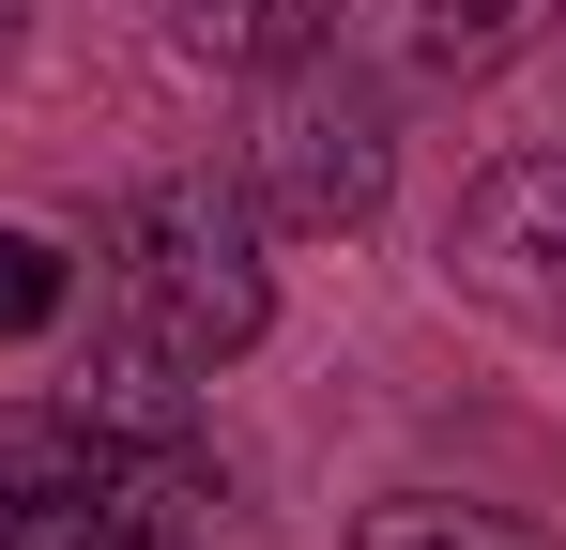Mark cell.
Wrapping results in <instances>:
<instances>
[{
	"mask_svg": "<svg viewBox=\"0 0 566 550\" xmlns=\"http://www.w3.org/2000/svg\"><path fill=\"white\" fill-rule=\"evenodd\" d=\"M276 230H261V199L214 169H169L138 183L123 214H107V321H123V352L185 367V382H214V367L261 352V321H276V261H261Z\"/></svg>",
	"mask_w": 566,
	"mask_h": 550,
	"instance_id": "6da1fadb",
	"label": "cell"
},
{
	"mask_svg": "<svg viewBox=\"0 0 566 550\" xmlns=\"http://www.w3.org/2000/svg\"><path fill=\"white\" fill-rule=\"evenodd\" d=\"M245 199H261V230H368L398 199V107H382V77H353L337 46L276 62L261 123H245Z\"/></svg>",
	"mask_w": 566,
	"mask_h": 550,
	"instance_id": "7a4b0ae2",
	"label": "cell"
},
{
	"mask_svg": "<svg viewBox=\"0 0 566 550\" xmlns=\"http://www.w3.org/2000/svg\"><path fill=\"white\" fill-rule=\"evenodd\" d=\"M444 275H460L505 337H552V352H566V154L474 169L460 214H444Z\"/></svg>",
	"mask_w": 566,
	"mask_h": 550,
	"instance_id": "3957f363",
	"label": "cell"
},
{
	"mask_svg": "<svg viewBox=\"0 0 566 550\" xmlns=\"http://www.w3.org/2000/svg\"><path fill=\"white\" fill-rule=\"evenodd\" d=\"M123 505H107V429L93 413H0V550H93Z\"/></svg>",
	"mask_w": 566,
	"mask_h": 550,
	"instance_id": "277c9868",
	"label": "cell"
},
{
	"mask_svg": "<svg viewBox=\"0 0 566 550\" xmlns=\"http://www.w3.org/2000/svg\"><path fill=\"white\" fill-rule=\"evenodd\" d=\"M337 15L353 0H169V46L214 62V77H276L306 46H337Z\"/></svg>",
	"mask_w": 566,
	"mask_h": 550,
	"instance_id": "5b68a950",
	"label": "cell"
},
{
	"mask_svg": "<svg viewBox=\"0 0 566 550\" xmlns=\"http://www.w3.org/2000/svg\"><path fill=\"white\" fill-rule=\"evenodd\" d=\"M552 15L566 0H398V46H413V77H505Z\"/></svg>",
	"mask_w": 566,
	"mask_h": 550,
	"instance_id": "8992f818",
	"label": "cell"
},
{
	"mask_svg": "<svg viewBox=\"0 0 566 550\" xmlns=\"http://www.w3.org/2000/svg\"><path fill=\"white\" fill-rule=\"evenodd\" d=\"M353 550H552L536 520H505V505H444V489H398L353 520Z\"/></svg>",
	"mask_w": 566,
	"mask_h": 550,
	"instance_id": "52a82bcc",
	"label": "cell"
},
{
	"mask_svg": "<svg viewBox=\"0 0 566 550\" xmlns=\"http://www.w3.org/2000/svg\"><path fill=\"white\" fill-rule=\"evenodd\" d=\"M62 290H77V261H62L46 230H0V337H46Z\"/></svg>",
	"mask_w": 566,
	"mask_h": 550,
	"instance_id": "ba28073f",
	"label": "cell"
},
{
	"mask_svg": "<svg viewBox=\"0 0 566 550\" xmlns=\"http://www.w3.org/2000/svg\"><path fill=\"white\" fill-rule=\"evenodd\" d=\"M93 550H199V536H169V520H107Z\"/></svg>",
	"mask_w": 566,
	"mask_h": 550,
	"instance_id": "9c48e42d",
	"label": "cell"
},
{
	"mask_svg": "<svg viewBox=\"0 0 566 550\" xmlns=\"http://www.w3.org/2000/svg\"><path fill=\"white\" fill-rule=\"evenodd\" d=\"M0 46H15V0H0Z\"/></svg>",
	"mask_w": 566,
	"mask_h": 550,
	"instance_id": "30bf717a",
	"label": "cell"
}]
</instances>
